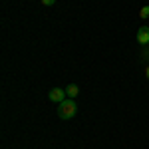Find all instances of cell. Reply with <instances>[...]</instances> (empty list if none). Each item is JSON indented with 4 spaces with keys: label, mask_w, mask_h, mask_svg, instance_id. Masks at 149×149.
Listing matches in <instances>:
<instances>
[{
    "label": "cell",
    "mask_w": 149,
    "mask_h": 149,
    "mask_svg": "<svg viewBox=\"0 0 149 149\" xmlns=\"http://www.w3.org/2000/svg\"><path fill=\"white\" fill-rule=\"evenodd\" d=\"M78 113V105H76V100H64L62 103H58V117L60 119H64V121H68L72 117H76Z\"/></svg>",
    "instance_id": "obj_1"
},
{
    "label": "cell",
    "mask_w": 149,
    "mask_h": 149,
    "mask_svg": "<svg viewBox=\"0 0 149 149\" xmlns=\"http://www.w3.org/2000/svg\"><path fill=\"white\" fill-rule=\"evenodd\" d=\"M48 100L54 102V103H62L64 100H68L66 90H62V88H52V90L48 92Z\"/></svg>",
    "instance_id": "obj_2"
},
{
    "label": "cell",
    "mask_w": 149,
    "mask_h": 149,
    "mask_svg": "<svg viewBox=\"0 0 149 149\" xmlns=\"http://www.w3.org/2000/svg\"><path fill=\"white\" fill-rule=\"evenodd\" d=\"M135 38H137V42L141 46H147L149 44V26H141L137 30V36Z\"/></svg>",
    "instance_id": "obj_3"
},
{
    "label": "cell",
    "mask_w": 149,
    "mask_h": 149,
    "mask_svg": "<svg viewBox=\"0 0 149 149\" xmlns=\"http://www.w3.org/2000/svg\"><path fill=\"white\" fill-rule=\"evenodd\" d=\"M78 93H80V88H78L76 84H70L68 88H66V95H68L70 100H76V97H78Z\"/></svg>",
    "instance_id": "obj_4"
},
{
    "label": "cell",
    "mask_w": 149,
    "mask_h": 149,
    "mask_svg": "<svg viewBox=\"0 0 149 149\" xmlns=\"http://www.w3.org/2000/svg\"><path fill=\"white\" fill-rule=\"evenodd\" d=\"M139 18H143V20L149 18V6H143V8L139 10Z\"/></svg>",
    "instance_id": "obj_5"
},
{
    "label": "cell",
    "mask_w": 149,
    "mask_h": 149,
    "mask_svg": "<svg viewBox=\"0 0 149 149\" xmlns=\"http://www.w3.org/2000/svg\"><path fill=\"white\" fill-rule=\"evenodd\" d=\"M54 2H56V0H42L44 6H54Z\"/></svg>",
    "instance_id": "obj_6"
},
{
    "label": "cell",
    "mask_w": 149,
    "mask_h": 149,
    "mask_svg": "<svg viewBox=\"0 0 149 149\" xmlns=\"http://www.w3.org/2000/svg\"><path fill=\"white\" fill-rule=\"evenodd\" d=\"M145 76H147V80H149V66L145 68Z\"/></svg>",
    "instance_id": "obj_7"
}]
</instances>
